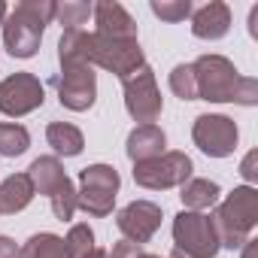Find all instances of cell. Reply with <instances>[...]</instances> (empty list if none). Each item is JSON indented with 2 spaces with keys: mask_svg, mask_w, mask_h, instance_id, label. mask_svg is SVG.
I'll list each match as a JSON object with an SVG mask.
<instances>
[{
  "mask_svg": "<svg viewBox=\"0 0 258 258\" xmlns=\"http://www.w3.org/2000/svg\"><path fill=\"white\" fill-rule=\"evenodd\" d=\"M179 198H182V207L191 210V213H204V210H213L222 198V188L219 182L213 179H204V176H191L185 185H179Z\"/></svg>",
  "mask_w": 258,
  "mask_h": 258,
  "instance_id": "18",
  "label": "cell"
},
{
  "mask_svg": "<svg viewBox=\"0 0 258 258\" xmlns=\"http://www.w3.org/2000/svg\"><path fill=\"white\" fill-rule=\"evenodd\" d=\"M0 258H19V246L7 234H0Z\"/></svg>",
  "mask_w": 258,
  "mask_h": 258,
  "instance_id": "30",
  "label": "cell"
},
{
  "mask_svg": "<svg viewBox=\"0 0 258 258\" xmlns=\"http://www.w3.org/2000/svg\"><path fill=\"white\" fill-rule=\"evenodd\" d=\"M170 91L179 100H198V82H195L191 64H176L170 70Z\"/></svg>",
  "mask_w": 258,
  "mask_h": 258,
  "instance_id": "25",
  "label": "cell"
},
{
  "mask_svg": "<svg viewBox=\"0 0 258 258\" xmlns=\"http://www.w3.org/2000/svg\"><path fill=\"white\" fill-rule=\"evenodd\" d=\"M46 143L55 149V158H58V155L76 158V155H82V149H85L82 131H79L76 124H70V121H52V124L46 127Z\"/></svg>",
  "mask_w": 258,
  "mask_h": 258,
  "instance_id": "19",
  "label": "cell"
},
{
  "mask_svg": "<svg viewBox=\"0 0 258 258\" xmlns=\"http://www.w3.org/2000/svg\"><path fill=\"white\" fill-rule=\"evenodd\" d=\"M58 100H61V106H67L73 112L91 109L94 100H97V76H94V70L88 64H82V67H61Z\"/></svg>",
  "mask_w": 258,
  "mask_h": 258,
  "instance_id": "12",
  "label": "cell"
},
{
  "mask_svg": "<svg viewBox=\"0 0 258 258\" xmlns=\"http://www.w3.org/2000/svg\"><path fill=\"white\" fill-rule=\"evenodd\" d=\"M64 249H67V258H82L94 249V231L88 222H76L67 237H64Z\"/></svg>",
  "mask_w": 258,
  "mask_h": 258,
  "instance_id": "24",
  "label": "cell"
},
{
  "mask_svg": "<svg viewBox=\"0 0 258 258\" xmlns=\"http://www.w3.org/2000/svg\"><path fill=\"white\" fill-rule=\"evenodd\" d=\"M43 100H46V91L34 73H13L0 82V112L10 118H22L40 109Z\"/></svg>",
  "mask_w": 258,
  "mask_h": 258,
  "instance_id": "10",
  "label": "cell"
},
{
  "mask_svg": "<svg viewBox=\"0 0 258 258\" xmlns=\"http://www.w3.org/2000/svg\"><path fill=\"white\" fill-rule=\"evenodd\" d=\"M191 170L195 164L185 152H164L152 161L134 164V182L149 191H167V188L185 185L191 179Z\"/></svg>",
  "mask_w": 258,
  "mask_h": 258,
  "instance_id": "7",
  "label": "cell"
},
{
  "mask_svg": "<svg viewBox=\"0 0 258 258\" xmlns=\"http://www.w3.org/2000/svg\"><path fill=\"white\" fill-rule=\"evenodd\" d=\"M34 182H31V176L28 173H13V176H7L4 182H0V216H16V213H22L31 201H34Z\"/></svg>",
  "mask_w": 258,
  "mask_h": 258,
  "instance_id": "17",
  "label": "cell"
},
{
  "mask_svg": "<svg viewBox=\"0 0 258 258\" xmlns=\"http://www.w3.org/2000/svg\"><path fill=\"white\" fill-rule=\"evenodd\" d=\"M149 10H152L161 22L176 25V22H185V19L191 16L195 7H191V0H152Z\"/></svg>",
  "mask_w": 258,
  "mask_h": 258,
  "instance_id": "26",
  "label": "cell"
},
{
  "mask_svg": "<svg viewBox=\"0 0 258 258\" xmlns=\"http://www.w3.org/2000/svg\"><path fill=\"white\" fill-rule=\"evenodd\" d=\"M7 16H10V7L0 0V28H4V22H7Z\"/></svg>",
  "mask_w": 258,
  "mask_h": 258,
  "instance_id": "34",
  "label": "cell"
},
{
  "mask_svg": "<svg viewBox=\"0 0 258 258\" xmlns=\"http://www.w3.org/2000/svg\"><path fill=\"white\" fill-rule=\"evenodd\" d=\"M49 201H52V213H55V219H58V222H70L73 213H76V185H73V182L61 185Z\"/></svg>",
  "mask_w": 258,
  "mask_h": 258,
  "instance_id": "27",
  "label": "cell"
},
{
  "mask_svg": "<svg viewBox=\"0 0 258 258\" xmlns=\"http://www.w3.org/2000/svg\"><path fill=\"white\" fill-rule=\"evenodd\" d=\"M191 140L195 146L210 155V158H228L237 149L240 131H237V121L222 115V112H204L195 118L191 124Z\"/></svg>",
  "mask_w": 258,
  "mask_h": 258,
  "instance_id": "9",
  "label": "cell"
},
{
  "mask_svg": "<svg viewBox=\"0 0 258 258\" xmlns=\"http://www.w3.org/2000/svg\"><path fill=\"white\" fill-rule=\"evenodd\" d=\"M213 228L219 234L222 249H240L258 222V188L255 185H237L210 216Z\"/></svg>",
  "mask_w": 258,
  "mask_h": 258,
  "instance_id": "2",
  "label": "cell"
},
{
  "mask_svg": "<svg viewBox=\"0 0 258 258\" xmlns=\"http://www.w3.org/2000/svg\"><path fill=\"white\" fill-rule=\"evenodd\" d=\"M143 252V246H137V243H127V240H121V243H115L109 252H106V258H137Z\"/></svg>",
  "mask_w": 258,
  "mask_h": 258,
  "instance_id": "29",
  "label": "cell"
},
{
  "mask_svg": "<svg viewBox=\"0 0 258 258\" xmlns=\"http://www.w3.org/2000/svg\"><path fill=\"white\" fill-rule=\"evenodd\" d=\"M121 176L112 164H88L79 170V188H76V210L106 219L115 207Z\"/></svg>",
  "mask_w": 258,
  "mask_h": 258,
  "instance_id": "3",
  "label": "cell"
},
{
  "mask_svg": "<svg viewBox=\"0 0 258 258\" xmlns=\"http://www.w3.org/2000/svg\"><path fill=\"white\" fill-rule=\"evenodd\" d=\"M28 176H31V182H34V191H37V195H46V198H52L61 185L70 182V176L64 173V164H61L55 155H40V158H34L31 167H28Z\"/></svg>",
  "mask_w": 258,
  "mask_h": 258,
  "instance_id": "16",
  "label": "cell"
},
{
  "mask_svg": "<svg viewBox=\"0 0 258 258\" xmlns=\"http://www.w3.org/2000/svg\"><path fill=\"white\" fill-rule=\"evenodd\" d=\"M164 146H167V137L158 124H137L134 131L127 134L124 152L134 164H140V161H152V158L164 155Z\"/></svg>",
  "mask_w": 258,
  "mask_h": 258,
  "instance_id": "15",
  "label": "cell"
},
{
  "mask_svg": "<svg viewBox=\"0 0 258 258\" xmlns=\"http://www.w3.org/2000/svg\"><path fill=\"white\" fill-rule=\"evenodd\" d=\"M82 258H106V249H100V246H94L88 255H82Z\"/></svg>",
  "mask_w": 258,
  "mask_h": 258,
  "instance_id": "33",
  "label": "cell"
},
{
  "mask_svg": "<svg viewBox=\"0 0 258 258\" xmlns=\"http://www.w3.org/2000/svg\"><path fill=\"white\" fill-rule=\"evenodd\" d=\"M249 34H252V37H258V7H252V10H249Z\"/></svg>",
  "mask_w": 258,
  "mask_h": 258,
  "instance_id": "32",
  "label": "cell"
},
{
  "mask_svg": "<svg viewBox=\"0 0 258 258\" xmlns=\"http://www.w3.org/2000/svg\"><path fill=\"white\" fill-rule=\"evenodd\" d=\"M31 146V134L25 124L16 121H0V155L4 158H19Z\"/></svg>",
  "mask_w": 258,
  "mask_h": 258,
  "instance_id": "22",
  "label": "cell"
},
{
  "mask_svg": "<svg viewBox=\"0 0 258 258\" xmlns=\"http://www.w3.org/2000/svg\"><path fill=\"white\" fill-rule=\"evenodd\" d=\"M191 34L198 40H222L231 31V10L222 0H210L201 10H191Z\"/></svg>",
  "mask_w": 258,
  "mask_h": 258,
  "instance_id": "14",
  "label": "cell"
},
{
  "mask_svg": "<svg viewBox=\"0 0 258 258\" xmlns=\"http://www.w3.org/2000/svg\"><path fill=\"white\" fill-rule=\"evenodd\" d=\"M19 258H67L64 249V237L40 231L34 237L25 240V246H19Z\"/></svg>",
  "mask_w": 258,
  "mask_h": 258,
  "instance_id": "21",
  "label": "cell"
},
{
  "mask_svg": "<svg viewBox=\"0 0 258 258\" xmlns=\"http://www.w3.org/2000/svg\"><path fill=\"white\" fill-rule=\"evenodd\" d=\"M58 61H61V67L88 64V31H64L58 40Z\"/></svg>",
  "mask_w": 258,
  "mask_h": 258,
  "instance_id": "20",
  "label": "cell"
},
{
  "mask_svg": "<svg viewBox=\"0 0 258 258\" xmlns=\"http://www.w3.org/2000/svg\"><path fill=\"white\" fill-rule=\"evenodd\" d=\"M195 82H198V100H210V103H237V91H240V70L234 67L231 58L225 55H201L195 64Z\"/></svg>",
  "mask_w": 258,
  "mask_h": 258,
  "instance_id": "4",
  "label": "cell"
},
{
  "mask_svg": "<svg viewBox=\"0 0 258 258\" xmlns=\"http://www.w3.org/2000/svg\"><path fill=\"white\" fill-rule=\"evenodd\" d=\"M88 64L100 67L124 82L127 76H134L146 64V58H143L140 40H109V37H100L91 31L88 34Z\"/></svg>",
  "mask_w": 258,
  "mask_h": 258,
  "instance_id": "5",
  "label": "cell"
},
{
  "mask_svg": "<svg viewBox=\"0 0 258 258\" xmlns=\"http://www.w3.org/2000/svg\"><path fill=\"white\" fill-rule=\"evenodd\" d=\"M240 258H258V240L249 237L243 246H240Z\"/></svg>",
  "mask_w": 258,
  "mask_h": 258,
  "instance_id": "31",
  "label": "cell"
},
{
  "mask_svg": "<svg viewBox=\"0 0 258 258\" xmlns=\"http://www.w3.org/2000/svg\"><path fill=\"white\" fill-rule=\"evenodd\" d=\"M137 258H161V255H152V252H140Z\"/></svg>",
  "mask_w": 258,
  "mask_h": 258,
  "instance_id": "35",
  "label": "cell"
},
{
  "mask_svg": "<svg viewBox=\"0 0 258 258\" xmlns=\"http://www.w3.org/2000/svg\"><path fill=\"white\" fill-rule=\"evenodd\" d=\"M55 19L61 22L64 31H82V25L91 19V4H82V0H64V4H55Z\"/></svg>",
  "mask_w": 258,
  "mask_h": 258,
  "instance_id": "23",
  "label": "cell"
},
{
  "mask_svg": "<svg viewBox=\"0 0 258 258\" xmlns=\"http://www.w3.org/2000/svg\"><path fill=\"white\" fill-rule=\"evenodd\" d=\"M91 19H94V34L109 37V40H137V22L131 19L121 4L115 0H100L91 7Z\"/></svg>",
  "mask_w": 258,
  "mask_h": 258,
  "instance_id": "13",
  "label": "cell"
},
{
  "mask_svg": "<svg viewBox=\"0 0 258 258\" xmlns=\"http://www.w3.org/2000/svg\"><path fill=\"white\" fill-rule=\"evenodd\" d=\"M240 176L246 179V185H255V182H258V149L246 152V158H243V164H240Z\"/></svg>",
  "mask_w": 258,
  "mask_h": 258,
  "instance_id": "28",
  "label": "cell"
},
{
  "mask_svg": "<svg viewBox=\"0 0 258 258\" xmlns=\"http://www.w3.org/2000/svg\"><path fill=\"white\" fill-rule=\"evenodd\" d=\"M173 243L188 258H216L219 255V234L207 213L182 210L173 216Z\"/></svg>",
  "mask_w": 258,
  "mask_h": 258,
  "instance_id": "6",
  "label": "cell"
},
{
  "mask_svg": "<svg viewBox=\"0 0 258 258\" xmlns=\"http://www.w3.org/2000/svg\"><path fill=\"white\" fill-rule=\"evenodd\" d=\"M121 88H124V109H127V115H131L134 121H140V124H155V118L164 109V100H161V91H158L152 67L143 64L134 76H127L121 82Z\"/></svg>",
  "mask_w": 258,
  "mask_h": 258,
  "instance_id": "8",
  "label": "cell"
},
{
  "mask_svg": "<svg viewBox=\"0 0 258 258\" xmlns=\"http://www.w3.org/2000/svg\"><path fill=\"white\" fill-rule=\"evenodd\" d=\"M161 219H164V213H161L158 204H152V201H131L127 207L118 210L115 228L121 231V237H124L127 243L143 246V243H149V240L158 234Z\"/></svg>",
  "mask_w": 258,
  "mask_h": 258,
  "instance_id": "11",
  "label": "cell"
},
{
  "mask_svg": "<svg viewBox=\"0 0 258 258\" xmlns=\"http://www.w3.org/2000/svg\"><path fill=\"white\" fill-rule=\"evenodd\" d=\"M55 22V0H22L4 22V46L13 58H34L46 25Z\"/></svg>",
  "mask_w": 258,
  "mask_h": 258,
  "instance_id": "1",
  "label": "cell"
}]
</instances>
